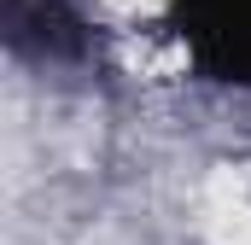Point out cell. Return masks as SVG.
Listing matches in <instances>:
<instances>
[{
	"label": "cell",
	"instance_id": "cell-1",
	"mask_svg": "<svg viewBox=\"0 0 251 245\" xmlns=\"http://www.w3.org/2000/svg\"><path fill=\"white\" fill-rule=\"evenodd\" d=\"M199 228L210 245H251V164H222L199 193Z\"/></svg>",
	"mask_w": 251,
	"mask_h": 245
},
{
	"label": "cell",
	"instance_id": "cell-3",
	"mask_svg": "<svg viewBox=\"0 0 251 245\" xmlns=\"http://www.w3.org/2000/svg\"><path fill=\"white\" fill-rule=\"evenodd\" d=\"M170 0H94V12L105 18V24H117L123 35H134V29H152V18L164 12Z\"/></svg>",
	"mask_w": 251,
	"mask_h": 245
},
{
	"label": "cell",
	"instance_id": "cell-2",
	"mask_svg": "<svg viewBox=\"0 0 251 245\" xmlns=\"http://www.w3.org/2000/svg\"><path fill=\"white\" fill-rule=\"evenodd\" d=\"M123 64L146 82H176V76H187V47L158 35V29H134L123 41Z\"/></svg>",
	"mask_w": 251,
	"mask_h": 245
}]
</instances>
